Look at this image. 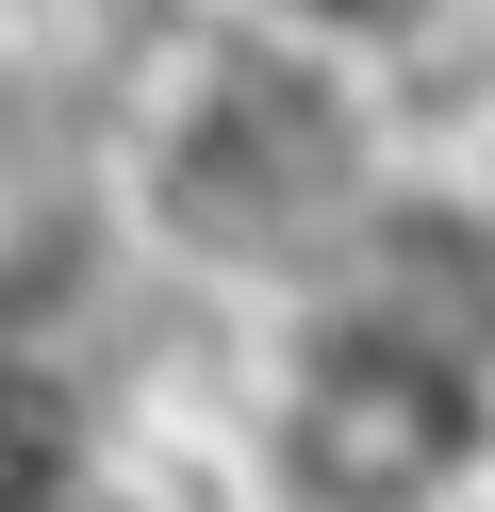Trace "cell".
I'll return each mask as SVG.
<instances>
[{
    "instance_id": "6da1fadb",
    "label": "cell",
    "mask_w": 495,
    "mask_h": 512,
    "mask_svg": "<svg viewBox=\"0 0 495 512\" xmlns=\"http://www.w3.org/2000/svg\"><path fill=\"white\" fill-rule=\"evenodd\" d=\"M116 199L165 265L198 281H314L380 232V116H363V50L281 34L248 0H215L149 67L116 133Z\"/></svg>"
},
{
    "instance_id": "7a4b0ae2",
    "label": "cell",
    "mask_w": 495,
    "mask_h": 512,
    "mask_svg": "<svg viewBox=\"0 0 495 512\" xmlns=\"http://www.w3.org/2000/svg\"><path fill=\"white\" fill-rule=\"evenodd\" d=\"M495 479V331L429 281H347L264 380V512H462Z\"/></svg>"
},
{
    "instance_id": "3957f363",
    "label": "cell",
    "mask_w": 495,
    "mask_h": 512,
    "mask_svg": "<svg viewBox=\"0 0 495 512\" xmlns=\"http://www.w3.org/2000/svg\"><path fill=\"white\" fill-rule=\"evenodd\" d=\"M66 479H99V430H83V397H66V364L0 347V512L66 496Z\"/></svg>"
},
{
    "instance_id": "277c9868",
    "label": "cell",
    "mask_w": 495,
    "mask_h": 512,
    "mask_svg": "<svg viewBox=\"0 0 495 512\" xmlns=\"http://www.w3.org/2000/svg\"><path fill=\"white\" fill-rule=\"evenodd\" d=\"M248 17H281V34H330V50H396V34H429V0H248Z\"/></svg>"
},
{
    "instance_id": "5b68a950",
    "label": "cell",
    "mask_w": 495,
    "mask_h": 512,
    "mask_svg": "<svg viewBox=\"0 0 495 512\" xmlns=\"http://www.w3.org/2000/svg\"><path fill=\"white\" fill-rule=\"evenodd\" d=\"M33 512H149V496H132V479L99 463V479H66V496H33Z\"/></svg>"
}]
</instances>
